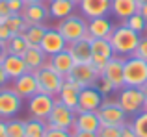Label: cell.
<instances>
[{
  "instance_id": "obj_1",
  "label": "cell",
  "mask_w": 147,
  "mask_h": 137,
  "mask_svg": "<svg viewBox=\"0 0 147 137\" xmlns=\"http://www.w3.org/2000/svg\"><path fill=\"white\" fill-rule=\"evenodd\" d=\"M140 39H142V35H138L134 30H130L125 22L115 24L114 32H112V35H110V43H112V47H114L115 56H123V58L134 54Z\"/></svg>"
},
{
  "instance_id": "obj_2",
  "label": "cell",
  "mask_w": 147,
  "mask_h": 137,
  "mask_svg": "<svg viewBox=\"0 0 147 137\" xmlns=\"http://www.w3.org/2000/svg\"><path fill=\"white\" fill-rule=\"evenodd\" d=\"M58 32L63 35V39L69 43H75V41L78 39H90V33H88V19L84 17L82 13H73L69 15L67 19H63V21H60L56 24Z\"/></svg>"
},
{
  "instance_id": "obj_3",
  "label": "cell",
  "mask_w": 147,
  "mask_h": 137,
  "mask_svg": "<svg viewBox=\"0 0 147 137\" xmlns=\"http://www.w3.org/2000/svg\"><path fill=\"white\" fill-rule=\"evenodd\" d=\"M115 100L123 108V111L129 117H134L136 113L145 109V96L142 93L140 87H129L123 85L121 89L115 93Z\"/></svg>"
},
{
  "instance_id": "obj_4",
  "label": "cell",
  "mask_w": 147,
  "mask_h": 137,
  "mask_svg": "<svg viewBox=\"0 0 147 137\" xmlns=\"http://www.w3.org/2000/svg\"><path fill=\"white\" fill-rule=\"evenodd\" d=\"M123 78L129 87H144L147 83V61L136 56H127L123 63Z\"/></svg>"
},
{
  "instance_id": "obj_5",
  "label": "cell",
  "mask_w": 147,
  "mask_h": 137,
  "mask_svg": "<svg viewBox=\"0 0 147 137\" xmlns=\"http://www.w3.org/2000/svg\"><path fill=\"white\" fill-rule=\"evenodd\" d=\"M97 115L100 124H108V126H123L129 120V115L123 111L115 98H104V102L97 109Z\"/></svg>"
},
{
  "instance_id": "obj_6",
  "label": "cell",
  "mask_w": 147,
  "mask_h": 137,
  "mask_svg": "<svg viewBox=\"0 0 147 137\" xmlns=\"http://www.w3.org/2000/svg\"><path fill=\"white\" fill-rule=\"evenodd\" d=\"M22 104H24V98L19 96L11 85L0 89V119L9 120L17 117L19 111L22 109Z\"/></svg>"
},
{
  "instance_id": "obj_7",
  "label": "cell",
  "mask_w": 147,
  "mask_h": 137,
  "mask_svg": "<svg viewBox=\"0 0 147 137\" xmlns=\"http://www.w3.org/2000/svg\"><path fill=\"white\" fill-rule=\"evenodd\" d=\"M75 119H76L75 109L67 108L65 104H61L56 98V104H54L52 111H50V115L47 119V126L58 128V130H71L75 126Z\"/></svg>"
},
{
  "instance_id": "obj_8",
  "label": "cell",
  "mask_w": 147,
  "mask_h": 137,
  "mask_svg": "<svg viewBox=\"0 0 147 137\" xmlns=\"http://www.w3.org/2000/svg\"><path fill=\"white\" fill-rule=\"evenodd\" d=\"M36 76H37V82H39V89L41 93H47V94H52V96H58L60 94V89L63 85V76H60L54 68H50L47 63L45 67H41L39 70H36Z\"/></svg>"
},
{
  "instance_id": "obj_9",
  "label": "cell",
  "mask_w": 147,
  "mask_h": 137,
  "mask_svg": "<svg viewBox=\"0 0 147 137\" xmlns=\"http://www.w3.org/2000/svg\"><path fill=\"white\" fill-rule=\"evenodd\" d=\"M54 104H56V96L47 94V93H37L32 98H28V113L34 119L47 120Z\"/></svg>"
},
{
  "instance_id": "obj_10",
  "label": "cell",
  "mask_w": 147,
  "mask_h": 137,
  "mask_svg": "<svg viewBox=\"0 0 147 137\" xmlns=\"http://www.w3.org/2000/svg\"><path fill=\"white\" fill-rule=\"evenodd\" d=\"M65 78L84 89V87H95V83L99 80V74L95 72V68L90 63H76L73 67V70L69 72V76H65Z\"/></svg>"
},
{
  "instance_id": "obj_11",
  "label": "cell",
  "mask_w": 147,
  "mask_h": 137,
  "mask_svg": "<svg viewBox=\"0 0 147 137\" xmlns=\"http://www.w3.org/2000/svg\"><path fill=\"white\" fill-rule=\"evenodd\" d=\"M11 87H13V91L19 94V96H22L24 100H28V98H32L34 94L41 93L36 72H30V70L24 72L22 76H19L17 80H11Z\"/></svg>"
},
{
  "instance_id": "obj_12",
  "label": "cell",
  "mask_w": 147,
  "mask_h": 137,
  "mask_svg": "<svg viewBox=\"0 0 147 137\" xmlns=\"http://www.w3.org/2000/svg\"><path fill=\"white\" fill-rule=\"evenodd\" d=\"M102 102H104V96L97 91V87H84L78 94V106H76L75 113L97 111Z\"/></svg>"
},
{
  "instance_id": "obj_13",
  "label": "cell",
  "mask_w": 147,
  "mask_h": 137,
  "mask_svg": "<svg viewBox=\"0 0 147 137\" xmlns=\"http://www.w3.org/2000/svg\"><path fill=\"white\" fill-rule=\"evenodd\" d=\"M39 48L47 56H54V54H58V52H61V50L67 48V41H65L63 35L58 32V28H47Z\"/></svg>"
},
{
  "instance_id": "obj_14",
  "label": "cell",
  "mask_w": 147,
  "mask_h": 137,
  "mask_svg": "<svg viewBox=\"0 0 147 137\" xmlns=\"http://www.w3.org/2000/svg\"><path fill=\"white\" fill-rule=\"evenodd\" d=\"M112 0H82L78 4V11L90 21L95 17H108Z\"/></svg>"
},
{
  "instance_id": "obj_15",
  "label": "cell",
  "mask_w": 147,
  "mask_h": 137,
  "mask_svg": "<svg viewBox=\"0 0 147 137\" xmlns=\"http://www.w3.org/2000/svg\"><path fill=\"white\" fill-rule=\"evenodd\" d=\"M114 26L115 22H112L108 17H95L88 21V33L91 39H110Z\"/></svg>"
},
{
  "instance_id": "obj_16",
  "label": "cell",
  "mask_w": 147,
  "mask_h": 137,
  "mask_svg": "<svg viewBox=\"0 0 147 137\" xmlns=\"http://www.w3.org/2000/svg\"><path fill=\"white\" fill-rule=\"evenodd\" d=\"M123 63H125V58H123V56H114V58L106 63V68H104V72H102V76L110 80L117 91L125 85V78H123Z\"/></svg>"
},
{
  "instance_id": "obj_17",
  "label": "cell",
  "mask_w": 147,
  "mask_h": 137,
  "mask_svg": "<svg viewBox=\"0 0 147 137\" xmlns=\"http://www.w3.org/2000/svg\"><path fill=\"white\" fill-rule=\"evenodd\" d=\"M47 65L50 68H54L60 76L65 78V76H69V72L73 70V67H75L76 63H75V59H73V56L67 52V48H65V50L58 52V54H54V56H49Z\"/></svg>"
},
{
  "instance_id": "obj_18",
  "label": "cell",
  "mask_w": 147,
  "mask_h": 137,
  "mask_svg": "<svg viewBox=\"0 0 147 137\" xmlns=\"http://www.w3.org/2000/svg\"><path fill=\"white\" fill-rule=\"evenodd\" d=\"M22 17H24L26 24H47L49 15V6L47 4H26V7L22 9Z\"/></svg>"
},
{
  "instance_id": "obj_19",
  "label": "cell",
  "mask_w": 147,
  "mask_h": 137,
  "mask_svg": "<svg viewBox=\"0 0 147 137\" xmlns=\"http://www.w3.org/2000/svg\"><path fill=\"white\" fill-rule=\"evenodd\" d=\"M138 11H140V4L136 0H112L110 13L121 22H125L127 19L132 17Z\"/></svg>"
},
{
  "instance_id": "obj_20",
  "label": "cell",
  "mask_w": 147,
  "mask_h": 137,
  "mask_svg": "<svg viewBox=\"0 0 147 137\" xmlns=\"http://www.w3.org/2000/svg\"><path fill=\"white\" fill-rule=\"evenodd\" d=\"M67 52L73 56L75 63H90L91 61V41L90 39H78L75 43L67 45Z\"/></svg>"
},
{
  "instance_id": "obj_21",
  "label": "cell",
  "mask_w": 147,
  "mask_h": 137,
  "mask_svg": "<svg viewBox=\"0 0 147 137\" xmlns=\"http://www.w3.org/2000/svg\"><path fill=\"white\" fill-rule=\"evenodd\" d=\"M49 15L50 19H54V21H63V19H67L69 15L76 13V7L75 4L71 2V0H49Z\"/></svg>"
},
{
  "instance_id": "obj_22",
  "label": "cell",
  "mask_w": 147,
  "mask_h": 137,
  "mask_svg": "<svg viewBox=\"0 0 147 137\" xmlns=\"http://www.w3.org/2000/svg\"><path fill=\"white\" fill-rule=\"evenodd\" d=\"M80 91H82V87L76 85V83H73V82H69V80L65 78L63 80V85H61V89H60V94H58L56 98L61 102V104H65L67 108L76 109V106H78V94H80Z\"/></svg>"
},
{
  "instance_id": "obj_23",
  "label": "cell",
  "mask_w": 147,
  "mask_h": 137,
  "mask_svg": "<svg viewBox=\"0 0 147 137\" xmlns=\"http://www.w3.org/2000/svg\"><path fill=\"white\" fill-rule=\"evenodd\" d=\"M2 67H4V70H6L7 78H9V82L11 80H17L19 76H22L24 72H28L22 56H17V54H7L6 59L2 61Z\"/></svg>"
},
{
  "instance_id": "obj_24",
  "label": "cell",
  "mask_w": 147,
  "mask_h": 137,
  "mask_svg": "<svg viewBox=\"0 0 147 137\" xmlns=\"http://www.w3.org/2000/svg\"><path fill=\"white\" fill-rule=\"evenodd\" d=\"M76 130H82V132H93L97 134V130L100 128V120L97 111H82V113H76V119H75V126Z\"/></svg>"
},
{
  "instance_id": "obj_25",
  "label": "cell",
  "mask_w": 147,
  "mask_h": 137,
  "mask_svg": "<svg viewBox=\"0 0 147 137\" xmlns=\"http://www.w3.org/2000/svg\"><path fill=\"white\" fill-rule=\"evenodd\" d=\"M22 59H24L26 68H28L30 72H36V70H39L41 67H45L49 56L45 54L39 47H28V50L22 54Z\"/></svg>"
},
{
  "instance_id": "obj_26",
  "label": "cell",
  "mask_w": 147,
  "mask_h": 137,
  "mask_svg": "<svg viewBox=\"0 0 147 137\" xmlns=\"http://www.w3.org/2000/svg\"><path fill=\"white\" fill-rule=\"evenodd\" d=\"M47 28H49L47 24H32V26H28V28L24 30V33H22L24 39H26V43H28V47H39L41 41H43L45 32H47Z\"/></svg>"
},
{
  "instance_id": "obj_27",
  "label": "cell",
  "mask_w": 147,
  "mask_h": 137,
  "mask_svg": "<svg viewBox=\"0 0 147 137\" xmlns=\"http://www.w3.org/2000/svg\"><path fill=\"white\" fill-rule=\"evenodd\" d=\"M49 126H47V120H41V119H26V126H24V137H45Z\"/></svg>"
},
{
  "instance_id": "obj_28",
  "label": "cell",
  "mask_w": 147,
  "mask_h": 137,
  "mask_svg": "<svg viewBox=\"0 0 147 137\" xmlns=\"http://www.w3.org/2000/svg\"><path fill=\"white\" fill-rule=\"evenodd\" d=\"M91 52L95 56H102L106 59H112L115 56L110 39H91Z\"/></svg>"
},
{
  "instance_id": "obj_29",
  "label": "cell",
  "mask_w": 147,
  "mask_h": 137,
  "mask_svg": "<svg viewBox=\"0 0 147 137\" xmlns=\"http://www.w3.org/2000/svg\"><path fill=\"white\" fill-rule=\"evenodd\" d=\"M6 47H7V52H9V54H17V56H22L26 50H28V43H26V39H24L22 33L11 35L9 39H7Z\"/></svg>"
},
{
  "instance_id": "obj_30",
  "label": "cell",
  "mask_w": 147,
  "mask_h": 137,
  "mask_svg": "<svg viewBox=\"0 0 147 137\" xmlns=\"http://www.w3.org/2000/svg\"><path fill=\"white\" fill-rule=\"evenodd\" d=\"M4 24L9 28V32L13 33V35H15V33H24V30L28 28V24H26L22 13H13V15H9V17L4 21Z\"/></svg>"
},
{
  "instance_id": "obj_31",
  "label": "cell",
  "mask_w": 147,
  "mask_h": 137,
  "mask_svg": "<svg viewBox=\"0 0 147 137\" xmlns=\"http://www.w3.org/2000/svg\"><path fill=\"white\" fill-rule=\"evenodd\" d=\"M125 24L129 26L130 30H134L138 35H147V19L140 13V11H138V13H134L132 17L127 19Z\"/></svg>"
},
{
  "instance_id": "obj_32",
  "label": "cell",
  "mask_w": 147,
  "mask_h": 137,
  "mask_svg": "<svg viewBox=\"0 0 147 137\" xmlns=\"http://www.w3.org/2000/svg\"><path fill=\"white\" fill-rule=\"evenodd\" d=\"M130 124H132V128H134L138 137H147V109L136 113L130 119Z\"/></svg>"
},
{
  "instance_id": "obj_33",
  "label": "cell",
  "mask_w": 147,
  "mask_h": 137,
  "mask_svg": "<svg viewBox=\"0 0 147 137\" xmlns=\"http://www.w3.org/2000/svg\"><path fill=\"white\" fill-rule=\"evenodd\" d=\"M24 126L26 120L13 117L7 120V137H24Z\"/></svg>"
},
{
  "instance_id": "obj_34",
  "label": "cell",
  "mask_w": 147,
  "mask_h": 137,
  "mask_svg": "<svg viewBox=\"0 0 147 137\" xmlns=\"http://www.w3.org/2000/svg\"><path fill=\"white\" fill-rule=\"evenodd\" d=\"M95 87H97V91L102 94L104 98L110 96V94H115V93H117V89L114 87V83H112L108 78H104V76H99V80H97V83H95Z\"/></svg>"
},
{
  "instance_id": "obj_35",
  "label": "cell",
  "mask_w": 147,
  "mask_h": 137,
  "mask_svg": "<svg viewBox=\"0 0 147 137\" xmlns=\"http://www.w3.org/2000/svg\"><path fill=\"white\" fill-rule=\"evenodd\" d=\"M97 137H121V126L100 124V128L97 130Z\"/></svg>"
},
{
  "instance_id": "obj_36",
  "label": "cell",
  "mask_w": 147,
  "mask_h": 137,
  "mask_svg": "<svg viewBox=\"0 0 147 137\" xmlns=\"http://www.w3.org/2000/svg\"><path fill=\"white\" fill-rule=\"evenodd\" d=\"M110 61V59H106V58H102V56H91V61H90V65L95 68V72H97L99 76H102V72H104V68H106V63Z\"/></svg>"
},
{
  "instance_id": "obj_37",
  "label": "cell",
  "mask_w": 147,
  "mask_h": 137,
  "mask_svg": "<svg viewBox=\"0 0 147 137\" xmlns=\"http://www.w3.org/2000/svg\"><path fill=\"white\" fill-rule=\"evenodd\" d=\"M132 56L142 58L144 61H147V35H142V39H140V43H138V47H136Z\"/></svg>"
},
{
  "instance_id": "obj_38",
  "label": "cell",
  "mask_w": 147,
  "mask_h": 137,
  "mask_svg": "<svg viewBox=\"0 0 147 137\" xmlns=\"http://www.w3.org/2000/svg\"><path fill=\"white\" fill-rule=\"evenodd\" d=\"M45 137H73L71 130H58V128H49Z\"/></svg>"
},
{
  "instance_id": "obj_39",
  "label": "cell",
  "mask_w": 147,
  "mask_h": 137,
  "mask_svg": "<svg viewBox=\"0 0 147 137\" xmlns=\"http://www.w3.org/2000/svg\"><path fill=\"white\" fill-rule=\"evenodd\" d=\"M7 4H9L11 13H22V9L26 7L24 0H7Z\"/></svg>"
},
{
  "instance_id": "obj_40",
  "label": "cell",
  "mask_w": 147,
  "mask_h": 137,
  "mask_svg": "<svg viewBox=\"0 0 147 137\" xmlns=\"http://www.w3.org/2000/svg\"><path fill=\"white\" fill-rule=\"evenodd\" d=\"M9 15H13V13H11V9H9L7 0H0V22H4Z\"/></svg>"
},
{
  "instance_id": "obj_41",
  "label": "cell",
  "mask_w": 147,
  "mask_h": 137,
  "mask_svg": "<svg viewBox=\"0 0 147 137\" xmlns=\"http://www.w3.org/2000/svg\"><path fill=\"white\" fill-rule=\"evenodd\" d=\"M121 137H138L136 132H134V128H132V124H130V120H127L121 126Z\"/></svg>"
},
{
  "instance_id": "obj_42",
  "label": "cell",
  "mask_w": 147,
  "mask_h": 137,
  "mask_svg": "<svg viewBox=\"0 0 147 137\" xmlns=\"http://www.w3.org/2000/svg\"><path fill=\"white\" fill-rule=\"evenodd\" d=\"M11 35H13V33L9 32V28H7L4 22H0V41H2V43H7V39H9Z\"/></svg>"
},
{
  "instance_id": "obj_43",
  "label": "cell",
  "mask_w": 147,
  "mask_h": 137,
  "mask_svg": "<svg viewBox=\"0 0 147 137\" xmlns=\"http://www.w3.org/2000/svg\"><path fill=\"white\" fill-rule=\"evenodd\" d=\"M71 135L73 137H97V134H93V132H82V130H76V128H71Z\"/></svg>"
},
{
  "instance_id": "obj_44",
  "label": "cell",
  "mask_w": 147,
  "mask_h": 137,
  "mask_svg": "<svg viewBox=\"0 0 147 137\" xmlns=\"http://www.w3.org/2000/svg\"><path fill=\"white\" fill-rule=\"evenodd\" d=\"M7 82H9V78H7L6 70H4L2 63H0V89H2V87H6V85H7Z\"/></svg>"
},
{
  "instance_id": "obj_45",
  "label": "cell",
  "mask_w": 147,
  "mask_h": 137,
  "mask_svg": "<svg viewBox=\"0 0 147 137\" xmlns=\"http://www.w3.org/2000/svg\"><path fill=\"white\" fill-rule=\"evenodd\" d=\"M0 137H7V120L0 119Z\"/></svg>"
},
{
  "instance_id": "obj_46",
  "label": "cell",
  "mask_w": 147,
  "mask_h": 137,
  "mask_svg": "<svg viewBox=\"0 0 147 137\" xmlns=\"http://www.w3.org/2000/svg\"><path fill=\"white\" fill-rule=\"evenodd\" d=\"M9 54V52H7V47H6V43H2V41H0V63L4 61V59H6V56Z\"/></svg>"
},
{
  "instance_id": "obj_47",
  "label": "cell",
  "mask_w": 147,
  "mask_h": 137,
  "mask_svg": "<svg viewBox=\"0 0 147 137\" xmlns=\"http://www.w3.org/2000/svg\"><path fill=\"white\" fill-rule=\"evenodd\" d=\"M26 4H47V0H24Z\"/></svg>"
},
{
  "instance_id": "obj_48",
  "label": "cell",
  "mask_w": 147,
  "mask_h": 137,
  "mask_svg": "<svg viewBox=\"0 0 147 137\" xmlns=\"http://www.w3.org/2000/svg\"><path fill=\"white\" fill-rule=\"evenodd\" d=\"M140 13L144 15V17L147 19V4H144V6H140Z\"/></svg>"
},
{
  "instance_id": "obj_49",
  "label": "cell",
  "mask_w": 147,
  "mask_h": 137,
  "mask_svg": "<svg viewBox=\"0 0 147 137\" xmlns=\"http://www.w3.org/2000/svg\"><path fill=\"white\" fill-rule=\"evenodd\" d=\"M140 89H142V93H144V96H145V109H147V83L144 87H140Z\"/></svg>"
},
{
  "instance_id": "obj_50",
  "label": "cell",
  "mask_w": 147,
  "mask_h": 137,
  "mask_svg": "<svg viewBox=\"0 0 147 137\" xmlns=\"http://www.w3.org/2000/svg\"><path fill=\"white\" fill-rule=\"evenodd\" d=\"M138 4H140V6H144V4H147V0H136Z\"/></svg>"
},
{
  "instance_id": "obj_51",
  "label": "cell",
  "mask_w": 147,
  "mask_h": 137,
  "mask_svg": "<svg viewBox=\"0 0 147 137\" xmlns=\"http://www.w3.org/2000/svg\"><path fill=\"white\" fill-rule=\"evenodd\" d=\"M71 2H73V4H75V6H78V4H80V2H82V0H71Z\"/></svg>"
}]
</instances>
